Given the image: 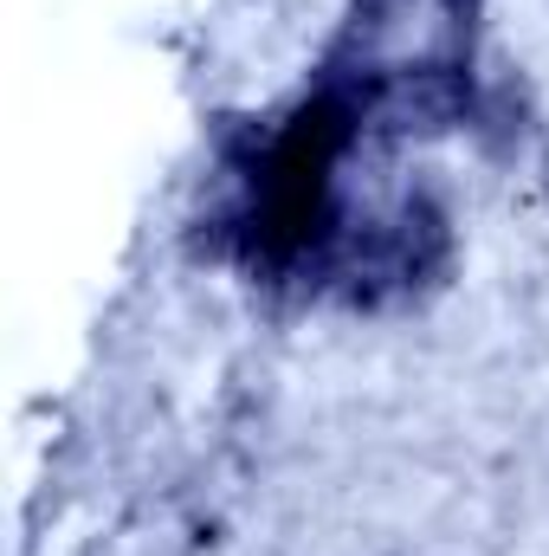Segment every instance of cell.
I'll return each instance as SVG.
<instances>
[{"instance_id": "cell-1", "label": "cell", "mask_w": 549, "mask_h": 556, "mask_svg": "<svg viewBox=\"0 0 549 556\" xmlns=\"http://www.w3.org/2000/svg\"><path fill=\"white\" fill-rule=\"evenodd\" d=\"M369 111L388 137H408V142H433V137H452L472 124L478 98H472V78L465 65L452 59H420V65H401L388 72L375 91H369Z\"/></svg>"}]
</instances>
